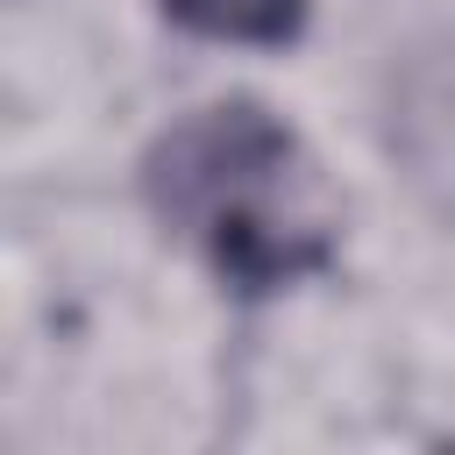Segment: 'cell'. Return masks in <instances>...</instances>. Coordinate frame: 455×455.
Here are the masks:
<instances>
[{"label":"cell","mask_w":455,"mask_h":455,"mask_svg":"<svg viewBox=\"0 0 455 455\" xmlns=\"http://www.w3.org/2000/svg\"><path fill=\"white\" fill-rule=\"evenodd\" d=\"M149 213L242 299L320 277L341 249V199L299 128L263 100L178 114L142 156Z\"/></svg>","instance_id":"1"},{"label":"cell","mask_w":455,"mask_h":455,"mask_svg":"<svg viewBox=\"0 0 455 455\" xmlns=\"http://www.w3.org/2000/svg\"><path fill=\"white\" fill-rule=\"evenodd\" d=\"M156 7L185 36L235 43V50H284L313 14V0H156Z\"/></svg>","instance_id":"2"}]
</instances>
